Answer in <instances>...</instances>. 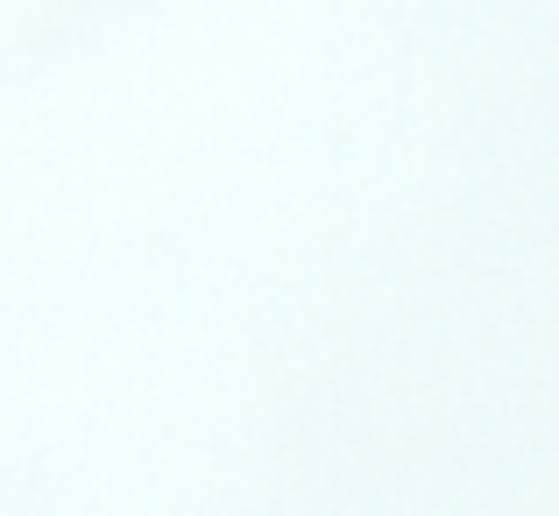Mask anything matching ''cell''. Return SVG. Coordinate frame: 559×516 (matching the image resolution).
<instances>
[]
</instances>
